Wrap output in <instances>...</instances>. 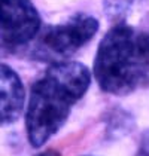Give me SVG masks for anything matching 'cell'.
<instances>
[{"label": "cell", "instance_id": "8992f818", "mask_svg": "<svg viewBox=\"0 0 149 156\" xmlns=\"http://www.w3.org/2000/svg\"><path fill=\"white\" fill-rule=\"evenodd\" d=\"M136 156H149V132L143 137L142 143H140V147L137 150Z\"/></svg>", "mask_w": 149, "mask_h": 156}, {"label": "cell", "instance_id": "ba28073f", "mask_svg": "<svg viewBox=\"0 0 149 156\" xmlns=\"http://www.w3.org/2000/svg\"><path fill=\"white\" fill-rule=\"evenodd\" d=\"M146 36H148V39H149V33H148V34H146Z\"/></svg>", "mask_w": 149, "mask_h": 156}, {"label": "cell", "instance_id": "3957f363", "mask_svg": "<svg viewBox=\"0 0 149 156\" xmlns=\"http://www.w3.org/2000/svg\"><path fill=\"white\" fill-rule=\"evenodd\" d=\"M97 30V20L87 13H76L63 24L40 28L33 57L39 61H64L87 45Z\"/></svg>", "mask_w": 149, "mask_h": 156}, {"label": "cell", "instance_id": "7a4b0ae2", "mask_svg": "<svg viewBox=\"0 0 149 156\" xmlns=\"http://www.w3.org/2000/svg\"><path fill=\"white\" fill-rule=\"evenodd\" d=\"M94 76L107 94L128 95L149 86V39L127 24L111 28L100 42Z\"/></svg>", "mask_w": 149, "mask_h": 156}, {"label": "cell", "instance_id": "6da1fadb", "mask_svg": "<svg viewBox=\"0 0 149 156\" xmlns=\"http://www.w3.org/2000/svg\"><path fill=\"white\" fill-rule=\"evenodd\" d=\"M89 83V70L78 61H57L35 82L25 113L27 135L33 147H42L60 131Z\"/></svg>", "mask_w": 149, "mask_h": 156}, {"label": "cell", "instance_id": "5b68a950", "mask_svg": "<svg viewBox=\"0 0 149 156\" xmlns=\"http://www.w3.org/2000/svg\"><path fill=\"white\" fill-rule=\"evenodd\" d=\"M25 101L24 85L6 64H0V125L13 123L20 118Z\"/></svg>", "mask_w": 149, "mask_h": 156}, {"label": "cell", "instance_id": "277c9868", "mask_svg": "<svg viewBox=\"0 0 149 156\" xmlns=\"http://www.w3.org/2000/svg\"><path fill=\"white\" fill-rule=\"evenodd\" d=\"M42 28L31 0H0V40L8 48L30 43Z\"/></svg>", "mask_w": 149, "mask_h": 156}, {"label": "cell", "instance_id": "52a82bcc", "mask_svg": "<svg viewBox=\"0 0 149 156\" xmlns=\"http://www.w3.org/2000/svg\"><path fill=\"white\" fill-rule=\"evenodd\" d=\"M37 156H60L57 152H54V150H46V152H43V153H39Z\"/></svg>", "mask_w": 149, "mask_h": 156}]
</instances>
